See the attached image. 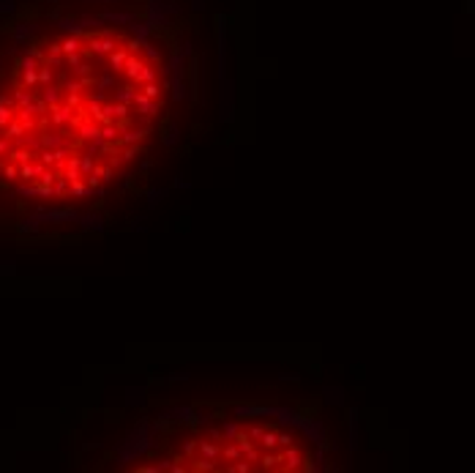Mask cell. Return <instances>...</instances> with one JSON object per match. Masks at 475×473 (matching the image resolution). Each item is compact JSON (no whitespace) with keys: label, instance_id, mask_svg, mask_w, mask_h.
<instances>
[{"label":"cell","instance_id":"cell-1","mask_svg":"<svg viewBox=\"0 0 475 473\" xmlns=\"http://www.w3.org/2000/svg\"><path fill=\"white\" fill-rule=\"evenodd\" d=\"M131 107L140 109V115L148 121V118L156 115V109L161 107V99H148L145 93H137V96H134V102H131Z\"/></svg>","mask_w":475,"mask_h":473},{"label":"cell","instance_id":"cell-2","mask_svg":"<svg viewBox=\"0 0 475 473\" xmlns=\"http://www.w3.org/2000/svg\"><path fill=\"white\" fill-rule=\"evenodd\" d=\"M76 137H79V140L93 142L96 137H101V126H99V123H93L90 118H85V121H79V126H76Z\"/></svg>","mask_w":475,"mask_h":473},{"label":"cell","instance_id":"cell-3","mask_svg":"<svg viewBox=\"0 0 475 473\" xmlns=\"http://www.w3.org/2000/svg\"><path fill=\"white\" fill-rule=\"evenodd\" d=\"M281 462H284V471H298L300 462H303V454H300L295 446H284V451H281Z\"/></svg>","mask_w":475,"mask_h":473},{"label":"cell","instance_id":"cell-4","mask_svg":"<svg viewBox=\"0 0 475 473\" xmlns=\"http://www.w3.org/2000/svg\"><path fill=\"white\" fill-rule=\"evenodd\" d=\"M121 134L123 137H118V145H137V142H142L150 131H148L145 126H140V129H128V131H123V129H121Z\"/></svg>","mask_w":475,"mask_h":473},{"label":"cell","instance_id":"cell-5","mask_svg":"<svg viewBox=\"0 0 475 473\" xmlns=\"http://www.w3.org/2000/svg\"><path fill=\"white\" fill-rule=\"evenodd\" d=\"M50 112H52V123H55V126H66V123H71V115H74V109L66 107L63 102H60V104H52Z\"/></svg>","mask_w":475,"mask_h":473},{"label":"cell","instance_id":"cell-6","mask_svg":"<svg viewBox=\"0 0 475 473\" xmlns=\"http://www.w3.org/2000/svg\"><path fill=\"white\" fill-rule=\"evenodd\" d=\"M189 462H191V465H189V471H197V473L219 471V465H216L219 460H210V457H200V454H197V457H189Z\"/></svg>","mask_w":475,"mask_h":473},{"label":"cell","instance_id":"cell-7","mask_svg":"<svg viewBox=\"0 0 475 473\" xmlns=\"http://www.w3.org/2000/svg\"><path fill=\"white\" fill-rule=\"evenodd\" d=\"M197 451H200V457L219 460V454H222V443H216V441H197Z\"/></svg>","mask_w":475,"mask_h":473},{"label":"cell","instance_id":"cell-8","mask_svg":"<svg viewBox=\"0 0 475 473\" xmlns=\"http://www.w3.org/2000/svg\"><path fill=\"white\" fill-rule=\"evenodd\" d=\"M219 460H227V462L241 460V448H238V443H235V441H227V446L222 443V454H219Z\"/></svg>","mask_w":475,"mask_h":473},{"label":"cell","instance_id":"cell-9","mask_svg":"<svg viewBox=\"0 0 475 473\" xmlns=\"http://www.w3.org/2000/svg\"><path fill=\"white\" fill-rule=\"evenodd\" d=\"M257 462H260V468L271 471V468H276V465L281 462V454H276V451L271 448V451H262V454H260V460H257Z\"/></svg>","mask_w":475,"mask_h":473},{"label":"cell","instance_id":"cell-10","mask_svg":"<svg viewBox=\"0 0 475 473\" xmlns=\"http://www.w3.org/2000/svg\"><path fill=\"white\" fill-rule=\"evenodd\" d=\"M118 137H121V126H118L115 121L101 126V140L104 142H118Z\"/></svg>","mask_w":475,"mask_h":473},{"label":"cell","instance_id":"cell-11","mask_svg":"<svg viewBox=\"0 0 475 473\" xmlns=\"http://www.w3.org/2000/svg\"><path fill=\"white\" fill-rule=\"evenodd\" d=\"M257 443H260L265 451H271V448L279 446V432H273V429H265V432H262V438H260Z\"/></svg>","mask_w":475,"mask_h":473},{"label":"cell","instance_id":"cell-12","mask_svg":"<svg viewBox=\"0 0 475 473\" xmlns=\"http://www.w3.org/2000/svg\"><path fill=\"white\" fill-rule=\"evenodd\" d=\"M3 129H6V140H22V137H25V131H27V129L22 126L19 121L17 123H6Z\"/></svg>","mask_w":475,"mask_h":473},{"label":"cell","instance_id":"cell-13","mask_svg":"<svg viewBox=\"0 0 475 473\" xmlns=\"http://www.w3.org/2000/svg\"><path fill=\"white\" fill-rule=\"evenodd\" d=\"M161 90L164 88H161L158 82H142L140 85V93H145L148 99H161Z\"/></svg>","mask_w":475,"mask_h":473},{"label":"cell","instance_id":"cell-14","mask_svg":"<svg viewBox=\"0 0 475 473\" xmlns=\"http://www.w3.org/2000/svg\"><path fill=\"white\" fill-rule=\"evenodd\" d=\"M93 167H96L93 154H79V173H82V178L93 173Z\"/></svg>","mask_w":475,"mask_h":473},{"label":"cell","instance_id":"cell-15","mask_svg":"<svg viewBox=\"0 0 475 473\" xmlns=\"http://www.w3.org/2000/svg\"><path fill=\"white\" fill-rule=\"evenodd\" d=\"M8 156H11V161H19V164H25V161L33 159V154L27 148H14V151H8Z\"/></svg>","mask_w":475,"mask_h":473},{"label":"cell","instance_id":"cell-16","mask_svg":"<svg viewBox=\"0 0 475 473\" xmlns=\"http://www.w3.org/2000/svg\"><path fill=\"white\" fill-rule=\"evenodd\" d=\"M38 219H50V222H63V219H76L74 211H52V213H41Z\"/></svg>","mask_w":475,"mask_h":473},{"label":"cell","instance_id":"cell-17","mask_svg":"<svg viewBox=\"0 0 475 473\" xmlns=\"http://www.w3.org/2000/svg\"><path fill=\"white\" fill-rule=\"evenodd\" d=\"M66 189H69V181L63 178V175H57L55 181H52V194H57V197H63Z\"/></svg>","mask_w":475,"mask_h":473},{"label":"cell","instance_id":"cell-18","mask_svg":"<svg viewBox=\"0 0 475 473\" xmlns=\"http://www.w3.org/2000/svg\"><path fill=\"white\" fill-rule=\"evenodd\" d=\"M14 121V107L11 104H0V129L6 126V123Z\"/></svg>","mask_w":475,"mask_h":473},{"label":"cell","instance_id":"cell-19","mask_svg":"<svg viewBox=\"0 0 475 473\" xmlns=\"http://www.w3.org/2000/svg\"><path fill=\"white\" fill-rule=\"evenodd\" d=\"M69 186H71V194H74V197H85V194H90L88 184H82V181H74V184H69Z\"/></svg>","mask_w":475,"mask_h":473},{"label":"cell","instance_id":"cell-20","mask_svg":"<svg viewBox=\"0 0 475 473\" xmlns=\"http://www.w3.org/2000/svg\"><path fill=\"white\" fill-rule=\"evenodd\" d=\"M137 156H140V148L137 145H126L121 151V161H131V159H137Z\"/></svg>","mask_w":475,"mask_h":473},{"label":"cell","instance_id":"cell-21","mask_svg":"<svg viewBox=\"0 0 475 473\" xmlns=\"http://www.w3.org/2000/svg\"><path fill=\"white\" fill-rule=\"evenodd\" d=\"M265 413H273L268 408H238V416H265Z\"/></svg>","mask_w":475,"mask_h":473},{"label":"cell","instance_id":"cell-22","mask_svg":"<svg viewBox=\"0 0 475 473\" xmlns=\"http://www.w3.org/2000/svg\"><path fill=\"white\" fill-rule=\"evenodd\" d=\"M229 471H235V473H249L251 471V462L249 460H235V465H227Z\"/></svg>","mask_w":475,"mask_h":473},{"label":"cell","instance_id":"cell-23","mask_svg":"<svg viewBox=\"0 0 475 473\" xmlns=\"http://www.w3.org/2000/svg\"><path fill=\"white\" fill-rule=\"evenodd\" d=\"M93 173L96 175H99V178H101V181H112L115 178V173H112V167H93Z\"/></svg>","mask_w":475,"mask_h":473},{"label":"cell","instance_id":"cell-24","mask_svg":"<svg viewBox=\"0 0 475 473\" xmlns=\"http://www.w3.org/2000/svg\"><path fill=\"white\" fill-rule=\"evenodd\" d=\"M3 175H6V178H8V181H14V178H19V167H17V164H8V167H6V164H3Z\"/></svg>","mask_w":475,"mask_h":473},{"label":"cell","instance_id":"cell-25","mask_svg":"<svg viewBox=\"0 0 475 473\" xmlns=\"http://www.w3.org/2000/svg\"><path fill=\"white\" fill-rule=\"evenodd\" d=\"M238 432H241V429H238V424H227V427H224V438H227V441H232V438H235V435H238Z\"/></svg>","mask_w":475,"mask_h":473},{"label":"cell","instance_id":"cell-26","mask_svg":"<svg viewBox=\"0 0 475 473\" xmlns=\"http://www.w3.org/2000/svg\"><path fill=\"white\" fill-rule=\"evenodd\" d=\"M262 432H265V427H251L246 435L251 438V441H260V438H262Z\"/></svg>","mask_w":475,"mask_h":473},{"label":"cell","instance_id":"cell-27","mask_svg":"<svg viewBox=\"0 0 475 473\" xmlns=\"http://www.w3.org/2000/svg\"><path fill=\"white\" fill-rule=\"evenodd\" d=\"M183 451H186V457H194V454H197V441H189L183 446Z\"/></svg>","mask_w":475,"mask_h":473},{"label":"cell","instance_id":"cell-28","mask_svg":"<svg viewBox=\"0 0 475 473\" xmlns=\"http://www.w3.org/2000/svg\"><path fill=\"white\" fill-rule=\"evenodd\" d=\"M279 446H292V435L290 432H281L279 435Z\"/></svg>","mask_w":475,"mask_h":473},{"label":"cell","instance_id":"cell-29","mask_svg":"<svg viewBox=\"0 0 475 473\" xmlns=\"http://www.w3.org/2000/svg\"><path fill=\"white\" fill-rule=\"evenodd\" d=\"M11 151V145H8V140H0V154H8Z\"/></svg>","mask_w":475,"mask_h":473},{"label":"cell","instance_id":"cell-30","mask_svg":"<svg viewBox=\"0 0 475 473\" xmlns=\"http://www.w3.org/2000/svg\"><path fill=\"white\" fill-rule=\"evenodd\" d=\"M142 473H156V465H140Z\"/></svg>","mask_w":475,"mask_h":473}]
</instances>
